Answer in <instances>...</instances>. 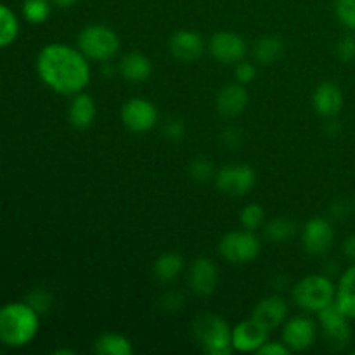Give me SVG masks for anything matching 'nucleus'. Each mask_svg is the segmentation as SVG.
Returning a JSON list of instances; mask_svg holds the SVG:
<instances>
[{
  "label": "nucleus",
  "instance_id": "f257e3e1",
  "mask_svg": "<svg viewBox=\"0 0 355 355\" xmlns=\"http://www.w3.org/2000/svg\"><path fill=\"white\" fill-rule=\"evenodd\" d=\"M38 78L61 96H76L89 87L92 78L89 59L78 47L68 44H49L37 55Z\"/></svg>",
  "mask_w": 355,
  "mask_h": 355
},
{
  "label": "nucleus",
  "instance_id": "f03ea898",
  "mask_svg": "<svg viewBox=\"0 0 355 355\" xmlns=\"http://www.w3.org/2000/svg\"><path fill=\"white\" fill-rule=\"evenodd\" d=\"M40 314L28 302H10L0 307V343L9 349H23L37 338Z\"/></svg>",
  "mask_w": 355,
  "mask_h": 355
},
{
  "label": "nucleus",
  "instance_id": "7ed1b4c3",
  "mask_svg": "<svg viewBox=\"0 0 355 355\" xmlns=\"http://www.w3.org/2000/svg\"><path fill=\"white\" fill-rule=\"evenodd\" d=\"M193 335L208 355H229L232 349V328L217 314L205 312L193 321Z\"/></svg>",
  "mask_w": 355,
  "mask_h": 355
},
{
  "label": "nucleus",
  "instance_id": "20e7f679",
  "mask_svg": "<svg viewBox=\"0 0 355 355\" xmlns=\"http://www.w3.org/2000/svg\"><path fill=\"white\" fill-rule=\"evenodd\" d=\"M295 305L304 312H314L335 304L336 284L326 274H311L298 281L291 290Z\"/></svg>",
  "mask_w": 355,
  "mask_h": 355
},
{
  "label": "nucleus",
  "instance_id": "39448f33",
  "mask_svg": "<svg viewBox=\"0 0 355 355\" xmlns=\"http://www.w3.org/2000/svg\"><path fill=\"white\" fill-rule=\"evenodd\" d=\"M76 47L89 61L110 62L120 52L121 40L106 24H89L76 35Z\"/></svg>",
  "mask_w": 355,
  "mask_h": 355
},
{
  "label": "nucleus",
  "instance_id": "423d86ee",
  "mask_svg": "<svg viewBox=\"0 0 355 355\" xmlns=\"http://www.w3.org/2000/svg\"><path fill=\"white\" fill-rule=\"evenodd\" d=\"M218 255L229 263L234 266H245L253 262L262 252V241L255 231L241 229V231H231L218 241Z\"/></svg>",
  "mask_w": 355,
  "mask_h": 355
},
{
  "label": "nucleus",
  "instance_id": "0eeeda50",
  "mask_svg": "<svg viewBox=\"0 0 355 355\" xmlns=\"http://www.w3.org/2000/svg\"><path fill=\"white\" fill-rule=\"evenodd\" d=\"M352 319L342 312V309L336 304L328 305L326 309L318 312L319 331L324 338L326 345L331 347L333 350H342L352 340Z\"/></svg>",
  "mask_w": 355,
  "mask_h": 355
},
{
  "label": "nucleus",
  "instance_id": "6e6552de",
  "mask_svg": "<svg viewBox=\"0 0 355 355\" xmlns=\"http://www.w3.org/2000/svg\"><path fill=\"white\" fill-rule=\"evenodd\" d=\"M319 322L307 314L291 315L281 326V340L291 352H305L318 342Z\"/></svg>",
  "mask_w": 355,
  "mask_h": 355
},
{
  "label": "nucleus",
  "instance_id": "1a4fd4ad",
  "mask_svg": "<svg viewBox=\"0 0 355 355\" xmlns=\"http://www.w3.org/2000/svg\"><path fill=\"white\" fill-rule=\"evenodd\" d=\"M214 179L215 186L220 193L227 194V196L241 198L252 193L257 182V173L250 165L234 163V165H227L218 170Z\"/></svg>",
  "mask_w": 355,
  "mask_h": 355
},
{
  "label": "nucleus",
  "instance_id": "9d476101",
  "mask_svg": "<svg viewBox=\"0 0 355 355\" xmlns=\"http://www.w3.org/2000/svg\"><path fill=\"white\" fill-rule=\"evenodd\" d=\"M120 120L125 128L134 134H146L153 130L159 120L158 107L144 97H132L121 106Z\"/></svg>",
  "mask_w": 355,
  "mask_h": 355
},
{
  "label": "nucleus",
  "instance_id": "9b49d317",
  "mask_svg": "<svg viewBox=\"0 0 355 355\" xmlns=\"http://www.w3.org/2000/svg\"><path fill=\"white\" fill-rule=\"evenodd\" d=\"M208 52L217 62L224 66H236L238 62L245 61L248 54L246 40L236 31H217L211 35L208 42Z\"/></svg>",
  "mask_w": 355,
  "mask_h": 355
},
{
  "label": "nucleus",
  "instance_id": "f8f14e48",
  "mask_svg": "<svg viewBox=\"0 0 355 355\" xmlns=\"http://www.w3.org/2000/svg\"><path fill=\"white\" fill-rule=\"evenodd\" d=\"M335 243V229L324 217H312L305 222L302 231V245L311 255H324Z\"/></svg>",
  "mask_w": 355,
  "mask_h": 355
},
{
  "label": "nucleus",
  "instance_id": "ddd939ff",
  "mask_svg": "<svg viewBox=\"0 0 355 355\" xmlns=\"http://www.w3.org/2000/svg\"><path fill=\"white\" fill-rule=\"evenodd\" d=\"M220 274L214 260L198 257L187 269V286L196 297H210L218 286Z\"/></svg>",
  "mask_w": 355,
  "mask_h": 355
},
{
  "label": "nucleus",
  "instance_id": "4468645a",
  "mask_svg": "<svg viewBox=\"0 0 355 355\" xmlns=\"http://www.w3.org/2000/svg\"><path fill=\"white\" fill-rule=\"evenodd\" d=\"M252 318L259 324H262L267 331L272 333L274 329L281 328L290 318V305H288L286 298H283L281 295H269L257 302Z\"/></svg>",
  "mask_w": 355,
  "mask_h": 355
},
{
  "label": "nucleus",
  "instance_id": "2eb2a0df",
  "mask_svg": "<svg viewBox=\"0 0 355 355\" xmlns=\"http://www.w3.org/2000/svg\"><path fill=\"white\" fill-rule=\"evenodd\" d=\"M270 333L253 318L238 322L232 328V349L241 354H257L269 340Z\"/></svg>",
  "mask_w": 355,
  "mask_h": 355
},
{
  "label": "nucleus",
  "instance_id": "dca6fc26",
  "mask_svg": "<svg viewBox=\"0 0 355 355\" xmlns=\"http://www.w3.org/2000/svg\"><path fill=\"white\" fill-rule=\"evenodd\" d=\"M170 54L180 62H194L203 55L205 40L198 31L179 30L170 37Z\"/></svg>",
  "mask_w": 355,
  "mask_h": 355
},
{
  "label": "nucleus",
  "instance_id": "f3484780",
  "mask_svg": "<svg viewBox=\"0 0 355 355\" xmlns=\"http://www.w3.org/2000/svg\"><path fill=\"white\" fill-rule=\"evenodd\" d=\"M250 96L246 92L245 85L241 83H229V85L222 87L217 94V99H215V107H217L218 113L222 116L227 118H236L246 110L248 106Z\"/></svg>",
  "mask_w": 355,
  "mask_h": 355
},
{
  "label": "nucleus",
  "instance_id": "a211bd4d",
  "mask_svg": "<svg viewBox=\"0 0 355 355\" xmlns=\"http://www.w3.org/2000/svg\"><path fill=\"white\" fill-rule=\"evenodd\" d=\"M314 111L322 118H335L343 107V92L336 83L324 82L312 94Z\"/></svg>",
  "mask_w": 355,
  "mask_h": 355
},
{
  "label": "nucleus",
  "instance_id": "6ab92c4d",
  "mask_svg": "<svg viewBox=\"0 0 355 355\" xmlns=\"http://www.w3.org/2000/svg\"><path fill=\"white\" fill-rule=\"evenodd\" d=\"M118 73L130 83H144L153 75V62L142 52H128L116 64Z\"/></svg>",
  "mask_w": 355,
  "mask_h": 355
},
{
  "label": "nucleus",
  "instance_id": "aec40b11",
  "mask_svg": "<svg viewBox=\"0 0 355 355\" xmlns=\"http://www.w3.org/2000/svg\"><path fill=\"white\" fill-rule=\"evenodd\" d=\"M97 114L96 101L92 96L85 92H80L73 96L71 104L68 107V120L78 130H85L94 123Z\"/></svg>",
  "mask_w": 355,
  "mask_h": 355
},
{
  "label": "nucleus",
  "instance_id": "412c9836",
  "mask_svg": "<svg viewBox=\"0 0 355 355\" xmlns=\"http://www.w3.org/2000/svg\"><path fill=\"white\" fill-rule=\"evenodd\" d=\"M335 304L342 309L343 314L355 321V263L340 276L336 283Z\"/></svg>",
  "mask_w": 355,
  "mask_h": 355
},
{
  "label": "nucleus",
  "instance_id": "4be33fe9",
  "mask_svg": "<svg viewBox=\"0 0 355 355\" xmlns=\"http://www.w3.org/2000/svg\"><path fill=\"white\" fill-rule=\"evenodd\" d=\"M184 272V259L177 252H165L153 263V276L162 284H170Z\"/></svg>",
  "mask_w": 355,
  "mask_h": 355
},
{
  "label": "nucleus",
  "instance_id": "5701e85b",
  "mask_svg": "<svg viewBox=\"0 0 355 355\" xmlns=\"http://www.w3.org/2000/svg\"><path fill=\"white\" fill-rule=\"evenodd\" d=\"M94 352L99 355H132L134 347L130 340L120 333H104L94 343Z\"/></svg>",
  "mask_w": 355,
  "mask_h": 355
},
{
  "label": "nucleus",
  "instance_id": "b1692460",
  "mask_svg": "<svg viewBox=\"0 0 355 355\" xmlns=\"http://www.w3.org/2000/svg\"><path fill=\"white\" fill-rule=\"evenodd\" d=\"M253 58L259 64L269 66L272 62H276L277 59L283 55L284 45L281 42V38L274 37V35H266V37L259 38L253 45Z\"/></svg>",
  "mask_w": 355,
  "mask_h": 355
},
{
  "label": "nucleus",
  "instance_id": "393cba45",
  "mask_svg": "<svg viewBox=\"0 0 355 355\" xmlns=\"http://www.w3.org/2000/svg\"><path fill=\"white\" fill-rule=\"evenodd\" d=\"M19 19L9 6L0 2V49L9 47L19 37Z\"/></svg>",
  "mask_w": 355,
  "mask_h": 355
},
{
  "label": "nucleus",
  "instance_id": "a878e982",
  "mask_svg": "<svg viewBox=\"0 0 355 355\" xmlns=\"http://www.w3.org/2000/svg\"><path fill=\"white\" fill-rule=\"evenodd\" d=\"M51 0H24L21 6V14H23L24 21L30 24H44L51 17Z\"/></svg>",
  "mask_w": 355,
  "mask_h": 355
},
{
  "label": "nucleus",
  "instance_id": "bb28decb",
  "mask_svg": "<svg viewBox=\"0 0 355 355\" xmlns=\"http://www.w3.org/2000/svg\"><path fill=\"white\" fill-rule=\"evenodd\" d=\"M295 231H297L295 222L288 220V218H274L266 225L263 234L270 243H284L295 234Z\"/></svg>",
  "mask_w": 355,
  "mask_h": 355
},
{
  "label": "nucleus",
  "instance_id": "cd10ccee",
  "mask_svg": "<svg viewBox=\"0 0 355 355\" xmlns=\"http://www.w3.org/2000/svg\"><path fill=\"white\" fill-rule=\"evenodd\" d=\"M263 220H266V210L259 203L246 205V207H243L241 214H239L241 227L248 229V231H257V229L262 227Z\"/></svg>",
  "mask_w": 355,
  "mask_h": 355
},
{
  "label": "nucleus",
  "instance_id": "c85d7f7f",
  "mask_svg": "<svg viewBox=\"0 0 355 355\" xmlns=\"http://www.w3.org/2000/svg\"><path fill=\"white\" fill-rule=\"evenodd\" d=\"M24 302H28V304H30L40 315L47 314L52 309V305H54V298H52V295L49 293L47 290H44V288H35V290H31Z\"/></svg>",
  "mask_w": 355,
  "mask_h": 355
},
{
  "label": "nucleus",
  "instance_id": "c756f323",
  "mask_svg": "<svg viewBox=\"0 0 355 355\" xmlns=\"http://www.w3.org/2000/svg\"><path fill=\"white\" fill-rule=\"evenodd\" d=\"M335 14L343 28L355 31V0H335Z\"/></svg>",
  "mask_w": 355,
  "mask_h": 355
},
{
  "label": "nucleus",
  "instance_id": "7c9ffc66",
  "mask_svg": "<svg viewBox=\"0 0 355 355\" xmlns=\"http://www.w3.org/2000/svg\"><path fill=\"white\" fill-rule=\"evenodd\" d=\"M189 175L193 177L194 180H198V182H207V180L214 179L215 177L214 165H211L207 158L193 159L189 165Z\"/></svg>",
  "mask_w": 355,
  "mask_h": 355
},
{
  "label": "nucleus",
  "instance_id": "2f4dec72",
  "mask_svg": "<svg viewBox=\"0 0 355 355\" xmlns=\"http://www.w3.org/2000/svg\"><path fill=\"white\" fill-rule=\"evenodd\" d=\"M336 55L340 61L350 62L355 59V35H343L336 44Z\"/></svg>",
  "mask_w": 355,
  "mask_h": 355
},
{
  "label": "nucleus",
  "instance_id": "473e14b6",
  "mask_svg": "<svg viewBox=\"0 0 355 355\" xmlns=\"http://www.w3.org/2000/svg\"><path fill=\"white\" fill-rule=\"evenodd\" d=\"M184 295L180 291H166L162 298H159V305L165 312H177L184 307Z\"/></svg>",
  "mask_w": 355,
  "mask_h": 355
},
{
  "label": "nucleus",
  "instance_id": "72a5a7b5",
  "mask_svg": "<svg viewBox=\"0 0 355 355\" xmlns=\"http://www.w3.org/2000/svg\"><path fill=\"white\" fill-rule=\"evenodd\" d=\"M234 73H236V82L241 83V85H248V83H252L253 80L257 78L255 64H253V62H248L246 59L236 64Z\"/></svg>",
  "mask_w": 355,
  "mask_h": 355
},
{
  "label": "nucleus",
  "instance_id": "f704fd0d",
  "mask_svg": "<svg viewBox=\"0 0 355 355\" xmlns=\"http://www.w3.org/2000/svg\"><path fill=\"white\" fill-rule=\"evenodd\" d=\"M163 132H165V137L168 139V141L179 142L180 139L184 137V134H186V127H184L182 120H177V118H173V120H170L168 123L165 125Z\"/></svg>",
  "mask_w": 355,
  "mask_h": 355
},
{
  "label": "nucleus",
  "instance_id": "c9c22d12",
  "mask_svg": "<svg viewBox=\"0 0 355 355\" xmlns=\"http://www.w3.org/2000/svg\"><path fill=\"white\" fill-rule=\"evenodd\" d=\"M259 355H288L291 354L290 347L281 340V342H272V340H267L262 347L259 349Z\"/></svg>",
  "mask_w": 355,
  "mask_h": 355
},
{
  "label": "nucleus",
  "instance_id": "e433bc0d",
  "mask_svg": "<svg viewBox=\"0 0 355 355\" xmlns=\"http://www.w3.org/2000/svg\"><path fill=\"white\" fill-rule=\"evenodd\" d=\"M220 141L225 148L229 149H238L241 146V132L234 127H229L222 132Z\"/></svg>",
  "mask_w": 355,
  "mask_h": 355
},
{
  "label": "nucleus",
  "instance_id": "4c0bfd02",
  "mask_svg": "<svg viewBox=\"0 0 355 355\" xmlns=\"http://www.w3.org/2000/svg\"><path fill=\"white\" fill-rule=\"evenodd\" d=\"M342 252L350 263H355V234H350L349 238L343 241Z\"/></svg>",
  "mask_w": 355,
  "mask_h": 355
},
{
  "label": "nucleus",
  "instance_id": "58836bf2",
  "mask_svg": "<svg viewBox=\"0 0 355 355\" xmlns=\"http://www.w3.org/2000/svg\"><path fill=\"white\" fill-rule=\"evenodd\" d=\"M52 6L59 7V9H68V7H73L75 3H78V0H51Z\"/></svg>",
  "mask_w": 355,
  "mask_h": 355
},
{
  "label": "nucleus",
  "instance_id": "ea45409f",
  "mask_svg": "<svg viewBox=\"0 0 355 355\" xmlns=\"http://www.w3.org/2000/svg\"><path fill=\"white\" fill-rule=\"evenodd\" d=\"M54 354L55 355H73L75 352H73V350H68V349H62V350H55Z\"/></svg>",
  "mask_w": 355,
  "mask_h": 355
},
{
  "label": "nucleus",
  "instance_id": "a19ab883",
  "mask_svg": "<svg viewBox=\"0 0 355 355\" xmlns=\"http://www.w3.org/2000/svg\"><path fill=\"white\" fill-rule=\"evenodd\" d=\"M354 355H355V352H354Z\"/></svg>",
  "mask_w": 355,
  "mask_h": 355
}]
</instances>
